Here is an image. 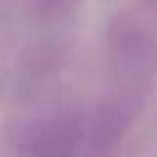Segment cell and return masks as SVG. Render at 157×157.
I'll return each mask as SVG.
<instances>
[{
	"label": "cell",
	"mask_w": 157,
	"mask_h": 157,
	"mask_svg": "<svg viewBox=\"0 0 157 157\" xmlns=\"http://www.w3.org/2000/svg\"><path fill=\"white\" fill-rule=\"evenodd\" d=\"M89 117L78 104H61L22 124L15 135L17 157H85Z\"/></svg>",
	"instance_id": "1"
},
{
	"label": "cell",
	"mask_w": 157,
	"mask_h": 157,
	"mask_svg": "<svg viewBox=\"0 0 157 157\" xmlns=\"http://www.w3.org/2000/svg\"><path fill=\"white\" fill-rule=\"evenodd\" d=\"M151 87L109 83L89 115L85 157H107L140 115Z\"/></svg>",
	"instance_id": "2"
},
{
	"label": "cell",
	"mask_w": 157,
	"mask_h": 157,
	"mask_svg": "<svg viewBox=\"0 0 157 157\" xmlns=\"http://www.w3.org/2000/svg\"><path fill=\"white\" fill-rule=\"evenodd\" d=\"M80 2L82 0H30L33 17L44 24L65 21L72 11H76Z\"/></svg>",
	"instance_id": "3"
}]
</instances>
